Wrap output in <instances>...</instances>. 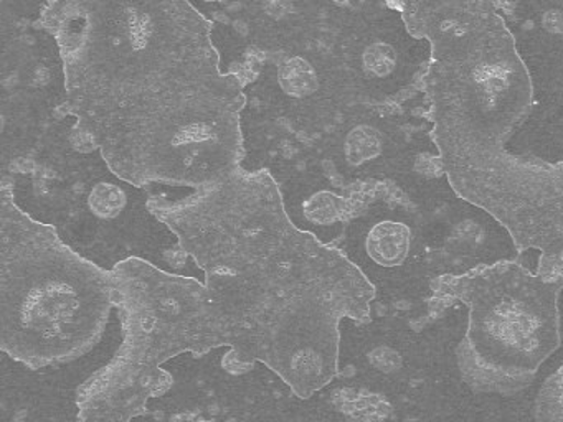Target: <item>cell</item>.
<instances>
[{
	"instance_id": "obj_1",
	"label": "cell",
	"mask_w": 563,
	"mask_h": 422,
	"mask_svg": "<svg viewBox=\"0 0 563 422\" xmlns=\"http://www.w3.org/2000/svg\"><path fill=\"white\" fill-rule=\"evenodd\" d=\"M65 111L121 180L206 187L242 165L239 76L190 0H47Z\"/></svg>"
},
{
	"instance_id": "obj_2",
	"label": "cell",
	"mask_w": 563,
	"mask_h": 422,
	"mask_svg": "<svg viewBox=\"0 0 563 422\" xmlns=\"http://www.w3.org/2000/svg\"><path fill=\"white\" fill-rule=\"evenodd\" d=\"M147 208L206 274L229 336L227 371L263 363L301 399L338 376L341 322L368 320L374 284L342 251L292 224L268 171L240 165Z\"/></svg>"
},
{
	"instance_id": "obj_3",
	"label": "cell",
	"mask_w": 563,
	"mask_h": 422,
	"mask_svg": "<svg viewBox=\"0 0 563 422\" xmlns=\"http://www.w3.org/2000/svg\"><path fill=\"white\" fill-rule=\"evenodd\" d=\"M408 32L430 43L431 138L453 190L506 227L540 266L563 260V164L510 151L533 108L529 69L493 0H397Z\"/></svg>"
},
{
	"instance_id": "obj_4",
	"label": "cell",
	"mask_w": 563,
	"mask_h": 422,
	"mask_svg": "<svg viewBox=\"0 0 563 422\" xmlns=\"http://www.w3.org/2000/svg\"><path fill=\"white\" fill-rule=\"evenodd\" d=\"M117 280L32 220L0 187V348L32 369L75 362L100 342Z\"/></svg>"
},
{
	"instance_id": "obj_5",
	"label": "cell",
	"mask_w": 563,
	"mask_h": 422,
	"mask_svg": "<svg viewBox=\"0 0 563 422\" xmlns=\"http://www.w3.org/2000/svg\"><path fill=\"white\" fill-rule=\"evenodd\" d=\"M123 343L78 391V422H131L166 395L170 358L229 346L225 325L206 284L159 269L140 257L113 267Z\"/></svg>"
},
{
	"instance_id": "obj_6",
	"label": "cell",
	"mask_w": 563,
	"mask_h": 422,
	"mask_svg": "<svg viewBox=\"0 0 563 422\" xmlns=\"http://www.w3.org/2000/svg\"><path fill=\"white\" fill-rule=\"evenodd\" d=\"M441 289L467 307L456 363L474 391L516 396L562 343L563 273H532L503 260L444 277Z\"/></svg>"
},
{
	"instance_id": "obj_7",
	"label": "cell",
	"mask_w": 563,
	"mask_h": 422,
	"mask_svg": "<svg viewBox=\"0 0 563 422\" xmlns=\"http://www.w3.org/2000/svg\"><path fill=\"white\" fill-rule=\"evenodd\" d=\"M365 233L368 256L382 266H395L410 253L411 231L404 221L378 218Z\"/></svg>"
}]
</instances>
